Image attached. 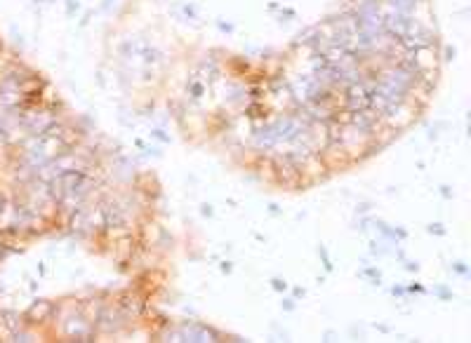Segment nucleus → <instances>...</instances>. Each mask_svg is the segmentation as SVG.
Returning <instances> with one entry per match:
<instances>
[{
	"instance_id": "1",
	"label": "nucleus",
	"mask_w": 471,
	"mask_h": 343,
	"mask_svg": "<svg viewBox=\"0 0 471 343\" xmlns=\"http://www.w3.org/2000/svg\"><path fill=\"white\" fill-rule=\"evenodd\" d=\"M57 148H59V141L54 139V137H50V134L41 137V141H38L36 146L29 151V160L33 165H41V163H45L47 158H52L54 153H59Z\"/></svg>"
},
{
	"instance_id": "2",
	"label": "nucleus",
	"mask_w": 471,
	"mask_h": 343,
	"mask_svg": "<svg viewBox=\"0 0 471 343\" xmlns=\"http://www.w3.org/2000/svg\"><path fill=\"white\" fill-rule=\"evenodd\" d=\"M5 137H8V132H5V127H3V125H0V141H3V139H5Z\"/></svg>"
}]
</instances>
